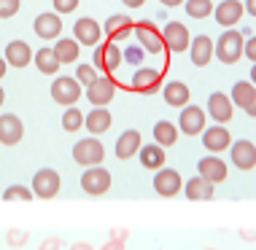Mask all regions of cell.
I'll return each instance as SVG.
<instances>
[{
	"label": "cell",
	"mask_w": 256,
	"mask_h": 250,
	"mask_svg": "<svg viewBox=\"0 0 256 250\" xmlns=\"http://www.w3.org/2000/svg\"><path fill=\"white\" fill-rule=\"evenodd\" d=\"M102 159H106V148H102V143L98 137H84V140H78L73 145V162L81 164L84 170L100 167Z\"/></svg>",
	"instance_id": "6da1fadb"
},
{
	"label": "cell",
	"mask_w": 256,
	"mask_h": 250,
	"mask_svg": "<svg viewBox=\"0 0 256 250\" xmlns=\"http://www.w3.org/2000/svg\"><path fill=\"white\" fill-rule=\"evenodd\" d=\"M243 48H246V40L238 30H226L221 32L218 40H216V57L224 62V65H234L240 57H243Z\"/></svg>",
	"instance_id": "7a4b0ae2"
},
{
	"label": "cell",
	"mask_w": 256,
	"mask_h": 250,
	"mask_svg": "<svg viewBox=\"0 0 256 250\" xmlns=\"http://www.w3.org/2000/svg\"><path fill=\"white\" fill-rule=\"evenodd\" d=\"M110 183H114V178H110V172L106 167H89V170H84V175H81V189H84V194H89V197H102V194H108Z\"/></svg>",
	"instance_id": "3957f363"
},
{
	"label": "cell",
	"mask_w": 256,
	"mask_h": 250,
	"mask_svg": "<svg viewBox=\"0 0 256 250\" xmlns=\"http://www.w3.org/2000/svg\"><path fill=\"white\" fill-rule=\"evenodd\" d=\"M60 186H62L60 172L52 170V167H44L32 175V194L38 199H54L60 194Z\"/></svg>",
	"instance_id": "277c9868"
},
{
	"label": "cell",
	"mask_w": 256,
	"mask_h": 250,
	"mask_svg": "<svg viewBox=\"0 0 256 250\" xmlns=\"http://www.w3.org/2000/svg\"><path fill=\"white\" fill-rule=\"evenodd\" d=\"M52 100L60 102V105L73 108L76 102L81 100V83L76 78H70V75H60V78H54V83H52Z\"/></svg>",
	"instance_id": "5b68a950"
},
{
	"label": "cell",
	"mask_w": 256,
	"mask_h": 250,
	"mask_svg": "<svg viewBox=\"0 0 256 250\" xmlns=\"http://www.w3.org/2000/svg\"><path fill=\"white\" fill-rule=\"evenodd\" d=\"M154 191L159 194V197H164V199L178 197V194L184 191V178H181V172H178V170H170V167L156 170V175H154Z\"/></svg>",
	"instance_id": "8992f818"
},
{
	"label": "cell",
	"mask_w": 256,
	"mask_h": 250,
	"mask_svg": "<svg viewBox=\"0 0 256 250\" xmlns=\"http://www.w3.org/2000/svg\"><path fill=\"white\" fill-rule=\"evenodd\" d=\"M162 38H164V48L172 54H181L192 46V35H189L184 22H168L162 30Z\"/></svg>",
	"instance_id": "52a82bcc"
},
{
	"label": "cell",
	"mask_w": 256,
	"mask_h": 250,
	"mask_svg": "<svg viewBox=\"0 0 256 250\" xmlns=\"http://www.w3.org/2000/svg\"><path fill=\"white\" fill-rule=\"evenodd\" d=\"M73 35L78 40V46H94L98 48L100 40H102V27H100L98 19L81 16V19H76V24H73Z\"/></svg>",
	"instance_id": "ba28073f"
},
{
	"label": "cell",
	"mask_w": 256,
	"mask_h": 250,
	"mask_svg": "<svg viewBox=\"0 0 256 250\" xmlns=\"http://www.w3.org/2000/svg\"><path fill=\"white\" fill-rule=\"evenodd\" d=\"M114 97H116V81L108 78V75H98V81L92 86H86V100L94 108H108Z\"/></svg>",
	"instance_id": "9c48e42d"
},
{
	"label": "cell",
	"mask_w": 256,
	"mask_h": 250,
	"mask_svg": "<svg viewBox=\"0 0 256 250\" xmlns=\"http://www.w3.org/2000/svg\"><path fill=\"white\" fill-rule=\"evenodd\" d=\"M205 119H208V113H205L202 108H197V105H186V108H181L178 132H184V135H189V137L202 135V132L208 129V127H205Z\"/></svg>",
	"instance_id": "30bf717a"
},
{
	"label": "cell",
	"mask_w": 256,
	"mask_h": 250,
	"mask_svg": "<svg viewBox=\"0 0 256 250\" xmlns=\"http://www.w3.org/2000/svg\"><path fill=\"white\" fill-rule=\"evenodd\" d=\"M124 62L122 57V48L116 43H110V40H106V43H100L98 48H94V67L98 70H102L106 75H110Z\"/></svg>",
	"instance_id": "8fae6325"
},
{
	"label": "cell",
	"mask_w": 256,
	"mask_h": 250,
	"mask_svg": "<svg viewBox=\"0 0 256 250\" xmlns=\"http://www.w3.org/2000/svg\"><path fill=\"white\" fill-rule=\"evenodd\" d=\"M130 89L138 94H154L162 89V73L151 70V67H138L132 81H130Z\"/></svg>",
	"instance_id": "7c38bea8"
},
{
	"label": "cell",
	"mask_w": 256,
	"mask_h": 250,
	"mask_svg": "<svg viewBox=\"0 0 256 250\" xmlns=\"http://www.w3.org/2000/svg\"><path fill=\"white\" fill-rule=\"evenodd\" d=\"M205 113L210 116L216 124H221V127H224L226 121H232L234 105H232V100H230L224 92H213L210 97H208V110H205Z\"/></svg>",
	"instance_id": "4fadbf2b"
},
{
	"label": "cell",
	"mask_w": 256,
	"mask_h": 250,
	"mask_svg": "<svg viewBox=\"0 0 256 250\" xmlns=\"http://www.w3.org/2000/svg\"><path fill=\"white\" fill-rule=\"evenodd\" d=\"M132 32L138 35V43L146 48V51H151V54H162L164 51L162 32H159L151 22H135V30Z\"/></svg>",
	"instance_id": "5bb4252c"
},
{
	"label": "cell",
	"mask_w": 256,
	"mask_h": 250,
	"mask_svg": "<svg viewBox=\"0 0 256 250\" xmlns=\"http://www.w3.org/2000/svg\"><path fill=\"white\" fill-rule=\"evenodd\" d=\"M197 175L205 178L208 183L218 186V183H224V180H226V164L221 162L218 156L208 154V156H202V159L197 162Z\"/></svg>",
	"instance_id": "9a60e30c"
},
{
	"label": "cell",
	"mask_w": 256,
	"mask_h": 250,
	"mask_svg": "<svg viewBox=\"0 0 256 250\" xmlns=\"http://www.w3.org/2000/svg\"><path fill=\"white\" fill-rule=\"evenodd\" d=\"M202 145L208 148V154L218 156L221 151H226L232 145V135L226 127H221V124H216V127H208L202 132Z\"/></svg>",
	"instance_id": "2e32d148"
},
{
	"label": "cell",
	"mask_w": 256,
	"mask_h": 250,
	"mask_svg": "<svg viewBox=\"0 0 256 250\" xmlns=\"http://www.w3.org/2000/svg\"><path fill=\"white\" fill-rule=\"evenodd\" d=\"M132 30H135V22L130 16H124V13H114V16H108V22L102 24V35H106L110 43L130 38Z\"/></svg>",
	"instance_id": "e0dca14e"
},
{
	"label": "cell",
	"mask_w": 256,
	"mask_h": 250,
	"mask_svg": "<svg viewBox=\"0 0 256 250\" xmlns=\"http://www.w3.org/2000/svg\"><path fill=\"white\" fill-rule=\"evenodd\" d=\"M32 30H36V35H38L40 40H54V38H60V32H62V19H60V13H49V11L38 13L36 22H32Z\"/></svg>",
	"instance_id": "ac0fdd59"
},
{
	"label": "cell",
	"mask_w": 256,
	"mask_h": 250,
	"mask_svg": "<svg viewBox=\"0 0 256 250\" xmlns=\"http://www.w3.org/2000/svg\"><path fill=\"white\" fill-rule=\"evenodd\" d=\"M230 154H232V164L238 167V170H254L256 167V145L251 140H238L230 145Z\"/></svg>",
	"instance_id": "d6986e66"
},
{
	"label": "cell",
	"mask_w": 256,
	"mask_h": 250,
	"mask_svg": "<svg viewBox=\"0 0 256 250\" xmlns=\"http://www.w3.org/2000/svg\"><path fill=\"white\" fill-rule=\"evenodd\" d=\"M32 57H36V54H32V48L27 40H11V43L6 46V54H3V59L8 62L11 67H19V70L30 65Z\"/></svg>",
	"instance_id": "ffe728a7"
},
{
	"label": "cell",
	"mask_w": 256,
	"mask_h": 250,
	"mask_svg": "<svg viewBox=\"0 0 256 250\" xmlns=\"http://www.w3.org/2000/svg\"><path fill=\"white\" fill-rule=\"evenodd\" d=\"M24 137V124L16 119L14 113H3L0 116V143L3 145H16Z\"/></svg>",
	"instance_id": "44dd1931"
},
{
	"label": "cell",
	"mask_w": 256,
	"mask_h": 250,
	"mask_svg": "<svg viewBox=\"0 0 256 250\" xmlns=\"http://www.w3.org/2000/svg\"><path fill=\"white\" fill-rule=\"evenodd\" d=\"M143 148L140 143V132L138 129H127L119 135V140H116V159H122V162H130L132 156H138V151Z\"/></svg>",
	"instance_id": "7402d4cb"
},
{
	"label": "cell",
	"mask_w": 256,
	"mask_h": 250,
	"mask_svg": "<svg viewBox=\"0 0 256 250\" xmlns=\"http://www.w3.org/2000/svg\"><path fill=\"white\" fill-rule=\"evenodd\" d=\"M243 13H246V5L240 0H224V3L216 5V22L230 30V27H234L243 19Z\"/></svg>",
	"instance_id": "603a6c76"
},
{
	"label": "cell",
	"mask_w": 256,
	"mask_h": 250,
	"mask_svg": "<svg viewBox=\"0 0 256 250\" xmlns=\"http://www.w3.org/2000/svg\"><path fill=\"white\" fill-rule=\"evenodd\" d=\"M184 194H186L189 202H210L213 194H216V186L208 183L205 178L197 175V178H192V180H186V183H184Z\"/></svg>",
	"instance_id": "cb8c5ba5"
},
{
	"label": "cell",
	"mask_w": 256,
	"mask_h": 250,
	"mask_svg": "<svg viewBox=\"0 0 256 250\" xmlns=\"http://www.w3.org/2000/svg\"><path fill=\"white\" fill-rule=\"evenodd\" d=\"M213 51H216V46H213L210 35H197L194 40H192V46H189L192 65H194V67H205L208 62L213 59Z\"/></svg>",
	"instance_id": "d4e9b609"
},
{
	"label": "cell",
	"mask_w": 256,
	"mask_h": 250,
	"mask_svg": "<svg viewBox=\"0 0 256 250\" xmlns=\"http://www.w3.org/2000/svg\"><path fill=\"white\" fill-rule=\"evenodd\" d=\"M164 102L172 108H186L189 105V86H186L184 81H170L164 83Z\"/></svg>",
	"instance_id": "484cf974"
},
{
	"label": "cell",
	"mask_w": 256,
	"mask_h": 250,
	"mask_svg": "<svg viewBox=\"0 0 256 250\" xmlns=\"http://www.w3.org/2000/svg\"><path fill=\"white\" fill-rule=\"evenodd\" d=\"M138 159H140V164L146 167V170H162L164 167V148L162 145H156V143H148V145H143L140 151H138Z\"/></svg>",
	"instance_id": "4316f807"
},
{
	"label": "cell",
	"mask_w": 256,
	"mask_h": 250,
	"mask_svg": "<svg viewBox=\"0 0 256 250\" xmlns=\"http://www.w3.org/2000/svg\"><path fill=\"white\" fill-rule=\"evenodd\" d=\"M110 124H114V119H110V110L108 108H94L92 113L84 119V127L92 132V135H102V132H108Z\"/></svg>",
	"instance_id": "83f0119b"
},
{
	"label": "cell",
	"mask_w": 256,
	"mask_h": 250,
	"mask_svg": "<svg viewBox=\"0 0 256 250\" xmlns=\"http://www.w3.org/2000/svg\"><path fill=\"white\" fill-rule=\"evenodd\" d=\"M52 48H54V54H57V59L62 62V65H70V62H76L78 54H81V46H78L76 38H57V43H54Z\"/></svg>",
	"instance_id": "f1b7e54d"
},
{
	"label": "cell",
	"mask_w": 256,
	"mask_h": 250,
	"mask_svg": "<svg viewBox=\"0 0 256 250\" xmlns=\"http://www.w3.org/2000/svg\"><path fill=\"white\" fill-rule=\"evenodd\" d=\"M32 62H36V67L44 75H57V70H60V65L62 62L57 59V54H54V48H38L36 51V57H32Z\"/></svg>",
	"instance_id": "f546056e"
},
{
	"label": "cell",
	"mask_w": 256,
	"mask_h": 250,
	"mask_svg": "<svg viewBox=\"0 0 256 250\" xmlns=\"http://www.w3.org/2000/svg\"><path fill=\"white\" fill-rule=\"evenodd\" d=\"M178 127L172 121H156L154 124V140L156 145H162V148H170V145H176L178 143Z\"/></svg>",
	"instance_id": "4dcf8cb0"
},
{
	"label": "cell",
	"mask_w": 256,
	"mask_h": 250,
	"mask_svg": "<svg viewBox=\"0 0 256 250\" xmlns=\"http://www.w3.org/2000/svg\"><path fill=\"white\" fill-rule=\"evenodd\" d=\"M254 94H256V86L251 81H238L232 86V94H230V100H232V105H238V108H248V102L254 100Z\"/></svg>",
	"instance_id": "1f68e13d"
},
{
	"label": "cell",
	"mask_w": 256,
	"mask_h": 250,
	"mask_svg": "<svg viewBox=\"0 0 256 250\" xmlns=\"http://www.w3.org/2000/svg\"><path fill=\"white\" fill-rule=\"evenodd\" d=\"M186 13H189L192 19H205L213 13V3L210 0H186Z\"/></svg>",
	"instance_id": "d6a6232c"
},
{
	"label": "cell",
	"mask_w": 256,
	"mask_h": 250,
	"mask_svg": "<svg viewBox=\"0 0 256 250\" xmlns=\"http://www.w3.org/2000/svg\"><path fill=\"white\" fill-rule=\"evenodd\" d=\"M84 119H86V116L81 113V110L76 108V105L68 108L65 116H62V129H65V132H78L81 127H84Z\"/></svg>",
	"instance_id": "836d02e7"
},
{
	"label": "cell",
	"mask_w": 256,
	"mask_h": 250,
	"mask_svg": "<svg viewBox=\"0 0 256 250\" xmlns=\"http://www.w3.org/2000/svg\"><path fill=\"white\" fill-rule=\"evenodd\" d=\"M27 242H30V232L27 229H8L6 232V245L11 250H22Z\"/></svg>",
	"instance_id": "e575fe53"
},
{
	"label": "cell",
	"mask_w": 256,
	"mask_h": 250,
	"mask_svg": "<svg viewBox=\"0 0 256 250\" xmlns=\"http://www.w3.org/2000/svg\"><path fill=\"white\" fill-rule=\"evenodd\" d=\"M36 197V194H32V189H27V186H8V189L3 191V199L6 202H30V199Z\"/></svg>",
	"instance_id": "d590c367"
},
{
	"label": "cell",
	"mask_w": 256,
	"mask_h": 250,
	"mask_svg": "<svg viewBox=\"0 0 256 250\" xmlns=\"http://www.w3.org/2000/svg\"><path fill=\"white\" fill-rule=\"evenodd\" d=\"M76 81H78L81 86H92V83L98 81V67L94 65H78L76 67Z\"/></svg>",
	"instance_id": "8d00e7d4"
},
{
	"label": "cell",
	"mask_w": 256,
	"mask_h": 250,
	"mask_svg": "<svg viewBox=\"0 0 256 250\" xmlns=\"http://www.w3.org/2000/svg\"><path fill=\"white\" fill-rule=\"evenodd\" d=\"M143 54H146V48L138 43V46H127V48H124L122 57H124V62H130V65H140V62H143Z\"/></svg>",
	"instance_id": "74e56055"
},
{
	"label": "cell",
	"mask_w": 256,
	"mask_h": 250,
	"mask_svg": "<svg viewBox=\"0 0 256 250\" xmlns=\"http://www.w3.org/2000/svg\"><path fill=\"white\" fill-rule=\"evenodd\" d=\"M22 0H0V19H11L19 11Z\"/></svg>",
	"instance_id": "f35d334b"
},
{
	"label": "cell",
	"mask_w": 256,
	"mask_h": 250,
	"mask_svg": "<svg viewBox=\"0 0 256 250\" xmlns=\"http://www.w3.org/2000/svg\"><path fill=\"white\" fill-rule=\"evenodd\" d=\"M54 3V11L57 13H73L78 8V0H52Z\"/></svg>",
	"instance_id": "ab89813d"
},
{
	"label": "cell",
	"mask_w": 256,
	"mask_h": 250,
	"mask_svg": "<svg viewBox=\"0 0 256 250\" xmlns=\"http://www.w3.org/2000/svg\"><path fill=\"white\" fill-rule=\"evenodd\" d=\"M62 248H65V242H62L60 237H46L44 242H40L38 250H62Z\"/></svg>",
	"instance_id": "60d3db41"
},
{
	"label": "cell",
	"mask_w": 256,
	"mask_h": 250,
	"mask_svg": "<svg viewBox=\"0 0 256 250\" xmlns=\"http://www.w3.org/2000/svg\"><path fill=\"white\" fill-rule=\"evenodd\" d=\"M243 54H246V57H248V59H251L254 65H256V35L246 40V48H243Z\"/></svg>",
	"instance_id": "b9f144b4"
},
{
	"label": "cell",
	"mask_w": 256,
	"mask_h": 250,
	"mask_svg": "<svg viewBox=\"0 0 256 250\" xmlns=\"http://www.w3.org/2000/svg\"><path fill=\"white\" fill-rule=\"evenodd\" d=\"M240 240L243 242H256V229H240Z\"/></svg>",
	"instance_id": "7bdbcfd3"
},
{
	"label": "cell",
	"mask_w": 256,
	"mask_h": 250,
	"mask_svg": "<svg viewBox=\"0 0 256 250\" xmlns=\"http://www.w3.org/2000/svg\"><path fill=\"white\" fill-rule=\"evenodd\" d=\"M127 237H130V232H127V229H114V232H110V240L127 242Z\"/></svg>",
	"instance_id": "ee69618b"
},
{
	"label": "cell",
	"mask_w": 256,
	"mask_h": 250,
	"mask_svg": "<svg viewBox=\"0 0 256 250\" xmlns=\"http://www.w3.org/2000/svg\"><path fill=\"white\" fill-rule=\"evenodd\" d=\"M100 250H124V242H119V240H108Z\"/></svg>",
	"instance_id": "f6af8a7d"
},
{
	"label": "cell",
	"mask_w": 256,
	"mask_h": 250,
	"mask_svg": "<svg viewBox=\"0 0 256 250\" xmlns=\"http://www.w3.org/2000/svg\"><path fill=\"white\" fill-rule=\"evenodd\" d=\"M246 113L251 116V119H256V94H254V100L248 102V108H246Z\"/></svg>",
	"instance_id": "bcb514c9"
},
{
	"label": "cell",
	"mask_w": 256,
	"mask_h": 250,
	"mask_svg": "<svg viewBox=\"0 0 256 250\" xmlns=\"http://www.w3.org/2000/svg\"><path fill=\"white\" fill-rule=\"evenodd\" d=\"M246 13H251V16H256V0H246Z\"/></svg>",
	"instance_id": "7dc6e473"
},
{
	"label": "cell",
	"mask_w": 256,
	"mask_h": 250,
	"mask_svg": "<svg viewBox=\"0 0 256 250\" xmlns=\"http://www.w3.org/2000/svg\"><path fill=\"white\" fill-rule=\"evenodd\" d=\"M70 250H94V248L89 245V242H73V245H70Z\"/></svg>",
	"instance_id": "c3c4849f"
},
{
	"label": "cell",
	"mask_w": 256,
	"mask_h": 250,
	"mask_svg": "<svg viewBox=\"0 0 256 250\" xmlns=\"http://www.w3.org/2000/svg\"><path fill=\"white\" fill-rule=\"evenodd\" d=\"M124 5H127V8H140L143 3H146V0H122Z\"/></svg>",
	"instance_id": "681fc988"
},
{
	"label": "cell",
	"mask_w": 256,
	"mask_h": 250,
	"mask_svg": "<svg viewBox=\"0 0 256 250\" xmlns=\"http://www.w3.org/2000/svg\"><path fill=\"white\" fill-rule=\"evenodd\" d=\"M162 5H168V8H176V5H184L186 0H159Z\"/></svg>",
	"instance_id": "f907efd6"
},
{
	"label": "cell",
	"mask_w": 256,
	"mask_h": 250,
	"mask_svg": "<svg viewBox=\"0 0 256 250\" xmlns=\"http://www.w3.org/2000/svg\"><path fill=\"white\" fill-rule=\"evenodd\" d=\"M6 70H8V62L0 57V78H6Z\"/></svg>",
	"instance_id": "816d5d0a"
},
{
	"label": "cell",
	"mask_w": 256,
	"mask_h": 250,
	"mask_svg": "<svg viewBox=\"0 0 256 250\" xmlns=\"http://www.w3.org/2000/svg\"><path fill=\"white\" fill-rule=\"evenodd\" d=\"M248 78H251V83H254V86H256V65L251 67V75H248Z\"/></svg>",
	"instance_id": "f5cc1de1"
},
{
	"label": "cell",
	"mask_w": 256,
	"mask_h": 250,
	"mask_svg": "<svg viewBox=\"0 0 256 250\" xmlns=\"http://www.w3.org/2000/svg\"><path fill=\"white\" fill-rule=\"evenodd\" d=\"M6 102V92H3V86H0V105Z\"/></svg>",
	"instance_id": "db71d44e"
},
{
	"label": "cell",
	"mask_w": 256,
	"mask_h": 250,
	"mask_svg": "<svg viewBox=\"0 0 256 250\" xmlns=\"http://www.w3.org/2000/svg\"><path fill=\"white\" fill-rule=\"evenodd\" d=\"M205 250H216V248H205Z\"/></svg>",
	"instance_id": "11a10c76"
}]
</instances>
